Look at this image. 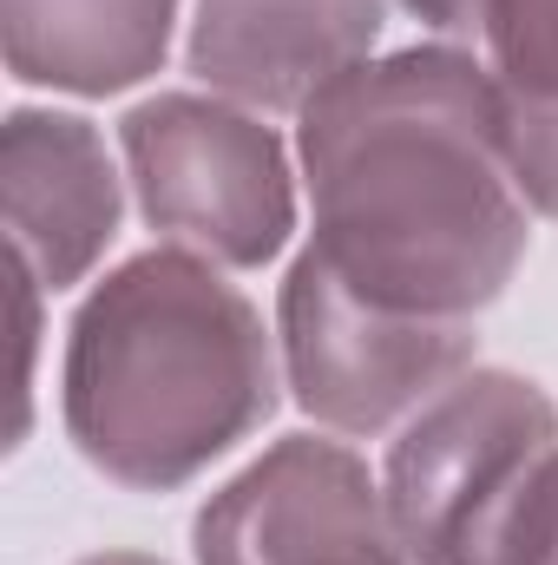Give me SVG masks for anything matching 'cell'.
<instances>
[{
  "label": "cell",
  "instance_id": "9",
  "mask_svg": "<svg viewBox=\"0 0 558 565\" xmlns=\"http://www.w3.org/2000/svg\"><path fill=\"white\" fill-rule=\"evenodd\" d=\"M99 565H144V559H99Z\"/></svg>",
  "mask_w": 558,
  "mask_h": 565
},
{
  "label": "cell",
  "instance_id": "8",
  "mask_svg": "<svg viewBox=\"0 0 558 565\" xmlns=\"http://www.w3.org/2000/svg\"><path fill=\"white\" fill-rule=\"evenodd\" d=\"M408 7L433 26H480V13H486V0H408Z\"/></svg>",
  "mask_w": 558,
  "mask_h": 565
},
{
  "label": "cell",
  "instance_id": "2",
  "mask_svg": "<svg viewBox=\"0 0 558 565\" xmlns=\"http://www.w3.org/2000/svg\"><path fill=\"white\" fill-rule=\"evenodd\" d=\"M66 408L119 480H184L270 408L264 329L191 257H144L79 316Z\"/></svg>",
  "mask_w": 558,
  "mask_h": 565
},
{
  "label": "cell",
  "instance_id": "5",
  "mask_svg": "<svg viewBox=\"0 0 558 565\" xmlns=\"http://www.w3.org/2000/svg\"><path fill=\"white\" fill-rule=\"evenodd\" d=\"M132 158L144 178V211L178 237H197L230 264H257L282 244L289 198L277 145L250 119L164 99L132 119Z\"/></svg>",
  "mask_w": 558,
  "mask_h": 565
},
{
  "label": "cell",
  "instance_id": "3",
  "mask_svg": "<svg viewBox=\"0 0 558 565\" xmlns=\"http://www.w3.org/2000/svg\"><path fill=\"white\" fill-rule=\"evenodd\" d=\"M546 460L552 408L533 388L466 382L395 447V540L420 565H506Z\"/></svg>",
  "mask_w": 558,
  "mask_h": 565
},
{
  "label": "cell",
  "instance_id": "1",
  "mask_svg": "<svg viewBox=\"0 0 558 565\" xmlns=\"http://www.w3.org/2000/svg\"><path fill=\"white\" fill-rule=\"evenodd\" d=\"M315 257L362 302L453 316L486 302L519 257L500 184V93L453 53L348 66L309 99Z\"/></svg>",
  "mask_w": 558,
  "mask_h": 565
},
{
  "label": "cell",
  "instance_id": "6",
  "mask_svg": "<svg viewBox=\"0 0 558 565\" xmlns=\"http://www.w3.org/2000/svg\"><path fill=\"white\" fill-rule=\"evenodd\" d=\"M395 526L368 500V473L329 440H289L237 480L204 520V565H401Z\"/></svg>",
  "mask_w": 558,
  "mask_h": 565
},
{
  "label": "cell",
  "instance_id": "7",
  "mask_svg": "<svg viewBox=\"0 0 558 565\" xmlns=\"http://www.w3.org/2000/svg\"><path fill=\"white\" fill-rule=\"evenodd\" d=\"M500 60V139L519 184L558 211V0H486L480 13Z\"/></svg>",
  "mask_w": 558,
  "mask_h": 565
},
{
  "label": "cell",
  "instance_id": "4",
  "mask_svg": "<svg viewBox=\"0 0 558 565\" xmlns=\"http://www.w3.org/2000/svg\"><path fill=\"white\" fill-rule=\"evenodd\" d=\"M282 316H289V369H296L302 402L342 427L388 422L401 402L427 395L466 355L460 322L375 309L315 250L296 264Z\"/></svg>",
  "mask_w": 558,
  "mask_h": 565
}]
</instances>
